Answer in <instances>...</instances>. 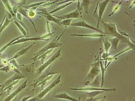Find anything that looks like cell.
<instances>
[{"label": "cell", "instance_id": "obj_38", "mask_svg": "<svg viewBox=\"0 0 135 101\" xmlns=\"http://www.w3.org/2000/svg\"><path fill=\"white\" fill-rule=\"evenodd\" d=\"M31 97V96H29V97H25L23 99H22L21 101H26L28 99H29L30 97Z\"/></svg>", "mask_w": 135, "mask_h": 101}, {"label": "cell", "instance_id": "obj_14", "mask_svg": "<svg viewBox=\"0 0 135 101\" xmlns=\"http://www.w3.org/2000/svg\"><path fill=\"white\" fill-rule=\"evenodd\" d=\"M55 98L66 99L71 101H80L76 99L75 98H73V97H70L69 95L67 93L65 92L56 95L55 97Z\"/></svg>", "mask_w": 135, "mask_h": 101}, {"label": "cell", "instance_id": "obj_40", "mask_svg": "<svg viewBox=\"0 0 135 101\" xmlns=\"http://www.w3.org/2000/svg\"><path fill=\"white\" fill-rule=\"evenodd\" d=\"M2 93H0V97H1V96H2Z\"/></svg>", "mask_w": 135, "mask_h": 101}, {"label": "cell", "instance_id": "obj_24", "mask_svg": "<svg viewBox=\"0 0 135 101\" xmlns=\"http://www.w3.org/2000/svg\"><path fill=\"white\" fill-rule=\"evenodd\" d=\"M88 85L90 87L97 88L100 87V81L99 80V77L98 75L96 77L94 80V82H92L89 84Z\"/></svg>", "mask_w": 135, "mask_h": 101}, {"label": "cell", "instance_id": "obj_5", "mask_svg": "<svg viewBox=\"0 0 135 101\" xmlns=\"http://www.w3.org/2000/svg\"><path fill=\"white\" fill-rule=\"evenodd\" d=\"M54 33V32H52V33H47L46 34L43 35L41 37H32V38H30V37H28L21 38L16 41L15 42H13L11 46L20 44V43H24L25 42L29 41L39 40L48 41H49V39H47V38H49L50 36H52Z\"/></svg>", "mask_w": 135, "mask_h": 101}, {"label": "cell", "instance_id": "obj_19", "mask_svg": "<svg viewBox=\"0 0 135 101\" xmlns=\"http://www.w3.org/2000/svg\"><path fill=\"white\" fill-rule=\"evenodd\" d=\"M109 40L111 43V44L112 46L111 49L117 50L118 43L120 40L117 38H114L112 39H109Z\"/></svg>", "mask_w": 135, "mask_h": 101}, {"label": "cell", "instance_id": "obj_20", "mask_svg": "<svg viewBox=\"0 0 135 101\" xmlns=\"http://www.w3.org/2000/svg\"><path fill=\"white\" fill-rule=\"evenodd\" d=\"M73 2H74V1H71L70 2H69V3H67V4H64L63 5L61 6L57 7V8H55L54 10L52 11L49 13V14L51 15V14H53V13L56 12L58 11L61 10V9H63L64 8H66V7L70 5Z\"/></svg>", "mask_w": 135, "mask_h": 101}, {"label": "cell", "instance_id": "obj_9", "mask_svg": "<svg viewBox=\"0 0 135 101\" xmlns=\"http://www.w3.org/2000/svg\"><path fill=\"white\" fill-rule=\"evenodd\" d=\"M70 25L73 26H77V27L86 28L94 30V31L101 33L102 34H104V32L103 31H101V30H100L99 29H98L97 28H95L93 26H91V25L89 24H88L85 22V21H83V20L71 24Z\"/></svg>", "mask_w": 135, "mask_h": 101}, {"label": "cell", "instance_id": "obj_39", "mask_svg": "<svg viewBox=\"0 0 135 101\" xmlns=\"http://www.w3.org/2000/svg\"><path fill=\"white\" fill-rule=\"evenodd\" d=\"M37 99L36 97H34V98H32V99H31L27 100L26 101H36Z\"/></svg>", "mask_w": 135, "mask_h": 101}, {"label": "cell", "instance_id": "obj_29", "mask_svg": "<svg viewBox=\"0 0 135 101\" xmlns=\"http://www.w3.org/2000/svg\"><path fill=\"white\" fill-rule=\"evenodd\" d=\"M53 49H52L48 50L46 52L43 54L41 55L40 57H38L37 60H40L41 59V61L42 60H44L47 57V55L50 54L53 51Z\"/></svg>", "mask_w": 135, "mask_h": 101}, {"label": "cell", "instance_id": "obj_37", "mask_svg": "<svg viewBox=\"0 0 135 101\" xmlns=\"http://www.w3.org/2000/svg\"><path fill=\"white\" fill-rule=\"evenodd\" d=\"M9 69H10V68H9V66L8 65L6 67L0 69V70L2 71L7 72L9 70Z\"/></svg>", "mask_w": 135, "mask_h": 101}, {"label": "cell", "instance_id": "obj_35", "mask_svg": "<svg viewBox=\"0 0 135 101\" xmlns=\"http://www.w3.org/2000/svg\"><path fill=\"white\" fill-rule=\"evenodd\" d=\"M19 80H15V81L13 82V83L11 85H10V86H8V87L6 88L5 89H4V90H6L7 89H9L11 90L13 86H14V85H16V84L18 82Z\"/></svg>", "mask_w": 135, "mask_h": 101}, {"label": "cell", "instance_id": "obj_41", "mask_svg": "<svg viewBox=\"0 0 135 101\" xmlns=\"http://www.w3.org/2000/svg\"><path fill=\"white\" fill-rule=\"evenodd\" d=\"M2 85H0V87H2Z\"/></svg>", "mask_w": 135, "mask_h": 101}, {"label": "cell", "instance_id": "obj_12", "mask_svg": "<svg viewBox=\"0 0 135 101\" xmlns=\"http://www.w3.org/2000/svg\"><path fill=\"white\" fill-rule=\"evenodd\" d=\"M28 79L25 80L23 83L21 85H20L18 88L15 90V91L9 95L8 96V97L5 99L4 101H11L13 98L16 97L17 95L19 94L21 91L23 90L27 86V81Z\"/></svg>", "mask_w": 135, "mask_h": 101}, {"label": "cell", "instance_id": "obj_1", "mask_svg": "<svg viewBox=\"0 0 135 101\" xmlns=\"http://www.w3.org/2000/svg\"><path fill=\"white\" fill-rule=\"evenodd\" d=\"M101 21L103 25L104 34L108 35V36L113 38H117L119 40H121L122 43H128L129 38H128L125 36L124 37L119 33L117 31L115 23H112L110 22H106L103 20H102Z\"/></svg>", "mask_w": 135, "mask_h": 101}, {"label": "cell", "instance_id": "obj_16", "mask_svg": "<svg viewBox=\"0 0 135 101\" xmlns=\"http://www.w3.org/2000/svg\"><path fill=\"white\" fill-rule=\"evenodd\" d=\"M103 41L104 44V48L106 52V62L105 64V67H106V64H107V60H108V52L110 48L111 47V44L110 42H108V41L107 39L104 40L103 39Z\"/></svg>", "mask_w": 135, "mask_h": 101}, {"label": "cell", "instance_id": "obj_23", "mask_svg": "<svg viewBox=\"0 0 135 101\" xmlns=\"http://www.w3.org/2000/svg\"><path fill=\"white\" fill-rule=\"evenodd\" d=\"M18 12L19 13H20V14H22V15L26 17L30 21H31V22L32 23V25H33V27L35 28V29L36 31V32H37V30H36V28L35 27V26L34 23L33 21H32L31 19L29 18V17L28 16H27V13H26V11L25 10V9H23L22 8H20L18 9Z\"/></svg>", "mask_w": 135, "mask_h": 101}, {"label": "cell", "instance_id": "obj_25", "mask_svg": "<svg viewBox=\"0 0 135 101\" xmlns=\"http://www.w3.org/2000/svg\"><path fill=\"white\" fill-rule=\"evenodd\" d=\"M82 7H83L86 13H88L89 8L91 2L89 1H83Z\"/></svg>", "mask_w": 135, "mask_h": 101}, {"label": "cell", "instance_id": "obj_21", "mask_svg": "<svg viewBox=\"0 0 135 101\" xmlns=\"http://www.w3.org/2000/svg\"><path fill=\"white\" fill-rule=\"evenodd\" d=\"M72 19H68L64 20L63 21H61L60 23V26L64 27L66 28L68 27L71 25V23L72 21Z\"/></svg>", "mask_w": 135, "mask_h": 101}, {"label": "cell", "instance_id": "obj_7", "mask_svg": "<svg viewBox=\"0 0 135 101\" xmlns=\"http://www.w3.org/2000/svg\"><path fill=\"white\" fill-rule=\"evenodd\" d=\"M110 1L106 0L101 2H98L99 5V12L98 19L97 24V28H99L100 22L102 16L105 10L106 9L107 5L109 3Z\"/></svg>", "mask_w": 135, "mask_h": 101}, {"label": "cell", "instance_id": "obj_3", "mask_svg": "<svg viewBox=\"0 0 135 101\" xmlns=\"http://www.w3.org/2000/svg\"><path fill=\"white\" fill-rule=\"evenodd\" d=\"M100 64L99 61L93 63L91 65V69L84 81L85 85L88 86L92 82L93 80H95V78L98 75L100 72Z\"/></svg>", "mask_w": 135, "mask_h": 101}, {"label": "cell", "instance_id": "obj_28", "mask_svg": "<svg viewBox=\"0 0 135 101\" xmlns=\"http://www.w3.org/2000/svg\"><path fill=\"white\" fill-rule=\"evenodd\" d=\"M100 67H101V71L102 73V82H101V87L102 88V87L103 86L104 83V75L105 72V69L104 67L103 64H102V61H100Z\"/></svg>", "mask_w": 135, "mask_h": 101}, {"label": "cell", "instance_id": "obj_42", "mask_svg": "<svg viewBox=\"0 0 135 101\" xmlns=\"http://www.w3.org/2000/svg\"><path fill=\"white\" fill-rule=\"evenodd\" d=\"M1 34H0V36H1Z\"/></svg>", "mask_w": 135, "mask_h": 101}, {"label": "cell", "instance_id": "obj_32", "mask_svg": "<svg viewBox=\"0 0 135 101\" xmlns=\"http://www.w3.org/2000/svg\"><path fill=\"white\" fill-rule=\"evenodd\" d=\"M120 2L119 4H118L117 5H115V6L114 7V8H113V12L111 14H110L109 16H112L113 14L114 13L116 12L117 11H118V10H119V9H120V4H121V2Z\"/></svg>", "mask_w": 135, "mask_h": 101}, {"label": "cell", "instance_id": "obj_10", "mask_svg": "<svg viewBox=\"0 0 135 101\" xmlns=\"http://www.w3.org/2000/svg\"><path fill=\"white\" fill-rule=\"evenodd\" d=\"M38 10L41 11V12H38V14H41V15L45 18L48 21L53 22L58 24L60 25V23L61 21L60 20L57 19L54 17L52 15H51L49 14V13L47 12L46 9H38Z\"/></svg>", "mask_w": 135, "mask_h": 101}, {"label": "cell", "instance_id": "obj_8", "mask_svg": "<svg viewBox=\"0 0 135 101\" xmlns=\"http://www.w3.org/2000/svg\"><path fill=\"white\" fill-rule=\"evenodd\" d=\"M62 74H61L58 77L57 79H55V80L52 83L50 84V85L47 87L43 91H42L41 92V93L38 96V98H39V99H41L42 98H43L45 95L47 94V93H48L52 89L55 87V86L57 85L61 81V76Z\"/></svg>", "mask_w": 135, "mask_h": 101}, {"label": "cell", "instance_id": "obj_2", "mask_svg": "<svg viewBox=\"0 0 135 101\" xmlns=\"http://www.w3.org/2000/svg\"><path fill=\"white\" fill-rule=\"evenodd\" d=\"M66 29L64 31L62 34L58 38H57V37H55L50 43L47 44L43 48L40 49V50H38L37 52H36L34 55V57L32 58H31V59L33 60L34 61H35L36 60H37V59L38 58V57H40L41 55L45 53L48 50H50V49H54L55 48L61 47V45H62V44L61 43H59L58 41L59 39L61 38L62 35L63 34V33H64Z\"/></svg>", "mask_w": 135, "mask_h": 101}, {"label": "cell", "instance_id": "obj_36", "mask_svg": "<svg viewBox=\"0 0 135 101\" xmlns=\"http://www.w3.org/2000/svg\"><path fill=\"white\" fill-rule=\"evenodd\" d=\"M47 24H46V30L48 33H51V27L50 24L49 23V21L46 19Z\"/></svg>", "mask_w": 135, "mask_h": 101}, {"label": "cell", "instance_id": "obj_18", "mask_svg": "<svg viewBox=\"0 0 135 101\" xmlns=\"http://www.w3.org/2000/svg\"><path fill=\"white\" fill-rule=\"evenodd\" d=\"M32 36H21V37H18V38H16L15 39H13V40L11 41L10 42H9V43H8V44H6L5 46H3V47L2 48L0 49V54L4 51L8 47V46H10L11 44L13 43V42H15L18 39H20V38H25V37H32Z\"/></svg>", "mask_w": 135, "mask_h": 101}, {"label": "cell", "instance_id": "obj_30", "mask_svg": "<svg viewBox=\"0 0 135 101\" xmlns=\"http://www.w3.org/2000/svg\"><path fill=\"white\" fill-rule=\"evenodd\" d=\"M47 2L48 1H45V2H38V3H33V4H31L29 6H25L24 7L26 8H30L38 7V6H41V5L44 4V3Z\"/></svg>", "mask_w": 135, "mask_h": 101}, {"label": "cell", "instance_id": "obj_15", "mask_svg": "<svg viewBox=\"0 0 135 101\" xmlns=\"http://www.w3.org/2000/svg\"><path fill=\"white\" fill-rule=\"evenodd\" d=\"M5 7L7 10L10 13L11 15L12 16L13 18L15 20V21H17V19L16 17V15H15L13 12L12 8L11 6L10 3L8 1H2Z\"/></svg>", "mask_w": 135, "mask_h": 101}, {"label": "cell", "instance_id": "obj_13", "mask_svg": "<svg viewBox=\"0 0 135 101\" xmlns=\"http://www.w3.org/2000/svg\"><path fill=\"white\" fill-rule=\"evenodd\" d=\"M35 44V43H32L31 45L25 48H23L21 49V50H19L18 52L16 53L15 54L14 56L13 57H12L9 60V61L11 60H12L13 59H16L20 57V56H22V55H23L25 54H26L28 51L32 47V46L34 44Z\"/></svg>", "mask_w": 135, "mask_h": 101}, {"label": "cell", "instance_id": "obj_34", "mask_svg": "<svg viewBox=\"0 0 135 101\" xmlns=\"http://www.w3.org/2000/svg\"><path fill=\"white\" fill-rule=\"evenodd\" d=\"M36 15V13L34 11L31 10L28 12V16L30 18H34Z\"/></svg>", "mask_w": 135, "mask_h": 101}, {"label": "cell", "instance_id": "obj_31", "mask_svg": "<svg viewBox=\"0 0 135 101\" xmlns=\"http://www.w3.org/2000/svg\"><path fill=\"white\" fill-rule=\"evenodd\" d=\"M106 98V96L102 97H99V98H88L86 101H105Z\"/></svg>", "mask_w": 135, "mask_h": 101}, {"label": "cell", "instance_id": "obj_17", "mask_svg": "<svg viewBox=\"0 0 135 101\" xmlns=\"http://www.w3.org/2000/svg\"><path fill=\"white\" fill-rule=\"evenodd\" d=\"M70 36H81L83 37H93V38H99V37H106L107 36L104 35L102 34H100L98 33H93L90 34H72L70 35Z\"/></svg>", "mask_w": 135, "mask_h": 101}, {"label": "cell", "instance_id": "obj_11", "mask_svg": "<svg viewBox=\"0 0 135 101\" xmlns=\"http://www.w3.org/2000/svg\"><path fill=\"white\" fill-rule=\"evenodd\" d=\"M70 90H75L81 91H108V92H113L116 90L115 89H103L102 88H96L94 87H86L84 88H73L69 89Z\"/></svg>", "mask_w": 135, "mask_h": 101}, {"label": "cell", "instance_id": "obj_6", "mask_svg": "<svg viewBox=\"0 0 135 101\" xmlns=\"http://www.w3.org/2000/svg\"><path fill=\"white\" fill-rule=\"evenodd\" d=\"M62 49V48L60 49L58 51L56 52L54 55L45 62V63H43V64L40 67L38 68V70H37V72L38 74H41L42 72L49 65H50L53 62L57 59L58 58L60 57V55H61V52Z\"/></svg>", "mask_w": 135, "mask_h": 101}, {"label": "cell", "instance_id": "obj_33", "mask_svg": "<svg viewBox=\"0 0 135 101\" xmlns=\"http://www.w3.org/2000/svg\"><path fill=\"white\" fill-rule=\"evenodd\" d=\"M59 1H55V2H47L46 3H44V4L41 5V6L43 7H47L50 6L52 5L53 4H55V3H56V2H58Z\"/></svg>", "mask_w": 135, "mask_h": 101}, {"label": "cell", "instance_id": "obj_4", "mask_svg": "<svg viewBox=\"0 0 135 101\" xmlns=\"http://www.w3.org/2000/svg\"><path fill=\"white\" fill-rule=\"evenodd\" d=\"M53 16L55 17L60 19L61 20H66L68 19H73L78 18L82 17L81 9H80V3L78 2L77 7V9L74 11L68 13L61 16H57L52 15Z\"/></svg>", "mask_w": 135, "mask_h": 101}, {"label": "cell", "instance_id": "obj_26", "mask_svg": "<svg viewBox=\"0 0 135 101\" xmlns=\"http://www.w3.org/2000/svg\"><path fill=\"white\" fill-rule=\"evenodd\" d=\"M13 19H12L11 20H8V17H6V19L4 22H3V25H2V28L1 31H0V34H1V33L2 32V31L6 28V27L9 24V23L13 21Z\"/></svg>", "mask_w": 135, "mask_h": 101}, {"label": "cell", "instance_id": "obj_27", "mask_svg": "<svg viewBox=\"0 0 135 101\" xmlns=\"http://www.w3.org/2000/svg\"><path fill=\"white\" fill-rule=\"evenodd\" d=\"M13 22H14L16 24V25H17L18 27V28L19 29L20 31L23 34L24 36H26V31L24 29L23 27L22 26L20 25V24H19V23L18 21H13Z\"/></svg>", "mask_w": 135, "mask_h": 101}, {"label": "cell", "instance_id": "obj_22", "mask_svg": "<svg viewBox=\"0 0 135 101\" xmlns=\"http://www.w3.org/2000/svg\"><path fill=\"white\" fill-rule=\"evenodd\" d=\"M105 92V91H93L91 92H88L87 94L89 98H94L97 95L104 93Z\"/></svg>", "mask_w": 135, "mask_h": 101}]
</instances>
